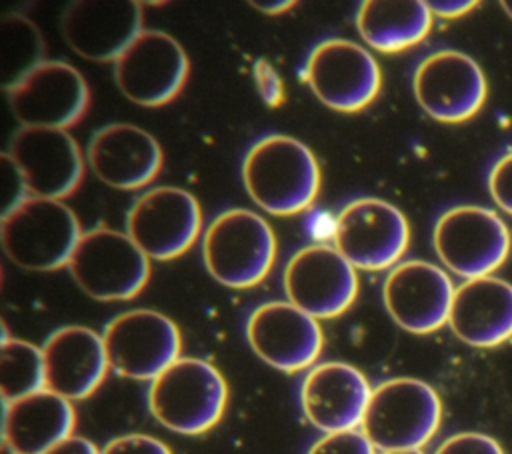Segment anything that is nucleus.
Returning <instances> with one entry per match:
<instances>
[{"label": "nucleus", "mask_w": 512, "mask_h": 454, "mask_svg": "<svg viewBox=\"0 0 512 454\" xmlns=\"http://www.w3.org/2000/svg\"><path fill=\"white\" fill-rule=\"evenodd\" d=\"M502 8H504V12L512 18V0H506V2H502Z\"/></svg>", "instance_id": "nucleus-38"}, {"label": "nucleus", "mask_w": 512, "mask_h": 454, "mask_svg": "<svg viewBox=\"0 0 512 454\" xmlns=\"http://www.w3.org/2000/svg\"><path fill=\"white\" fill-rule=\"evenodd\" d=\"M370 394L372 388L358 368L346 362H322L304 376L300 404L312 426L334 434L362 424Z\"/></svg>", "instance_id": "nucleus-20"}, {"label": "nucleus", "mask_w": 512, "mask_h": 454, "mask_svg": "<svg viewBox=\"0 0 512 454\" xmlns=\"http://www.w3.org/2000/svg\"><path fill=\"white\" fill-rule=\"evenodd\" d=\"M380 454H424L420 450H402V452H380Z\"/></svg>", "instance_id": "nucleus-39"}, {"label": "nucleus", "mask_w": 512, "mask_h": 454, "mask_svg": "<svg viewBox=\"0 0 512 454\" xmlns=\"http://www.w3.org/2000/svg\"><path fill=\"white\" fill-rule=\"evenodd\" d=\"M0 182H2V216H6L14 208H18L26 198H30L22 172L18 170L16 162L10 158L8 152L0 156Z\"/></svg>", "instance_id": "nucleus-29"}, {"label": "nucleus", "mask_w": 512, "mask_h": 454, "mask_svg": "<svg viewBox=\"0 0 512 454\" xmlns=\"http://www.w3.org/2000/svg\"><path fill=\"white\" fill-rule=\"evenodd\" d=\"M288 302L316 320L344 314L358 294L354 266L328 244L298 248L282 274Z\"/></svg>", "instance_id": "nucleus-12"}, {"label": "nucleus", "mask_w": 512, "mask_h": 454, "mask_svg": "<svg viewBox=\"0 0 512 454\" xmlns=\"http://www.w3.org/2000/svg\"><path fill=\"white\" fill-rule=\"evenodd\" d=\"M228 384L216 366L202 358L180 356L148 388V410L168 430L198 436L224 416Z\"/></svg>", "instance_id": "nucleus-2"}, {"label": "nucleus", "mask_w": 512, "mask_h": 454, "mask_svg": "<svg viewBox=\"0 0 512 454\" xmlns=\"http://www.w3.org/2000/svg\"><path fill=\"white\" fill-rule=\"evenodd\" d=\"M92 174L116 190H136L150 184L162 168L158 140L126 122H112L98 128L86 148Z\"/></svg>", "instance_id": "nucleus-21"}, {"label": "nucleus", "mask_w": 512, "mask_h": 454, "mask_svg": "<svg viewBox=\"0 0 512 454\" xmlns=\"http://www.w3.org/2000/svg\"><path fill=\"white\" fill-rule=\"evenodd\" d=\"M2 454H18L10 444H6V442H2Z\"/></svg>", "instance_id": "nucleus-37"}, {"label": "nucleus", "mask_w": 512, "mask_h": 454, "mask_svg": "<svg viewBox=\"0 0 512 454\" xmlns=\"http://www.w3.org/2000/svg\"><path fill=\"white\" fill-rule=\"evenodd\" d=\"M46 454H102V450L96 448V444L84 436H70L50 448Z\"/></svg>", "instance_id": "nucleus-34"}, {"label": "nucleus", "mask_w": 512, "mask_h": 454, "mask_svg": "<svg viewBox=\"0 0 512 454\" xmlns=\"http://www.w3.org/2000/svg\"><path fill=\"white\" fill-rule=\"evenodd\" d=\"M44 62V40L36 24L22 14L0 20V82L4 90L16 86L30 70Z\"/></svg>", "instance_id": "nucleus-26"}, {"label": "nucleus", "mask_w": 512, "mask_h": 454, "mask_svg": "<svg viewBox=\"0 0 512 454\" xmlns=\"http://www.w3.org/2000/svg\"><path fill=\"white\" fill-rule=\"evenodd\" d=\"M242 182L258 208L274 216H292L314 204L320 166L304 142L286 134H268L246 150Z\"/></svg>", "instance_id": "nucleus-1"}, {"label": "nucleus", "mask_w": 512, "mask_h": 454, "mask_svg": "<svg viewBox=\"0 0 512 454\" xmlns=\"http://www.w3.org/2000/svg\"><path fill=\"white\" fill-rule=\"evenodd\" d=\"M202 230L196 196L178 186L140 194L126 214V234L152 260H172L192 248Z\"/></svg>", "instance_id": "nucleus-11"}, {"label": "nucleus", "mask_w": 512, "mask_h": 454, "mask_svg": "<svg viewBox=\"0 0 512 454\" xmlns=\"http://www.w3.org/2000/svg\"><path fill=\"white\" fill-rule=\"evenodd\" d=\"M302 78L314 96L338 112H358L380 92L382 74L376 58L346 38L318 42L304 66Z\"/></svg>", "instance_id": "nucleus-9"}, {"label": "nucleus", "mask_w": 512, "mask_h": 454, "mask_svg": "<svg viewBox=\"0 0 512 454\" xmlns=\"http://www.w3.org/2000/svg\"><path fill=\"white\" fill-rule=\"evenodd\" d=\"M488 192L504 212L512 214V150L502 154L490 168Z\"/></svg>", "instance_id": "nucleus-32"}, {"label": "nucleus", "mask_w": 512, "mask_h": 454, "mask_svg": "<svg viewBox=\"0 0 512 454\" xmlns=\"http://www.w3.org/2000/svg\"><path fill=\"white\" fill-rule=\"evenodd\" d=\"M190 62L176 38L142 30L114 62L118 90L138 106H162L186 84Z\"/></svg>", "instance_id": "nucleus-13"}, {"label": "nucleus", "mask_w": 512, "mask_h": 454, "mask_svg": "<svg viewBox=\"0 0 512 454\" xmlns=\"http://www.w3.org/2000/svg\"><path fill=\"white\" fill-rule=\"evenodd\" d=\"M8 154L22 172L30 196L64 200L84 176L80 146L60 128L20 126L12 134Z\"/></svg>", "instance_id": "nucleus-17"}, {"label": "nucleus", "mask_w": 512, "mask_h": 454, "mask_svg": "<svg viewBox=\"0 0 512 454\" xmlns=\"http://www.w3.org/2000/svg\"><path fill=\"white\" fill-rule=\"evenodd\" d=\"M442 402L418 378H390L372 388L360 432L380 452L420 450L436 434Z\"/></svg>", "instance_id": "nucleus-3"}, {"label": "nucleus", "mask_w": 512, "mask_h": 454, "mask_svg": "<svg viewBox=\"0 0 512 454\" xmlns=\"http://www.w3.org/2000/svg\"><path fill=\"white\" fill-rule=\"evenodd\" d=\"M102 454H172V450L158 438L148 434H124L112 438Z\"/></svg>", "instance_id": "nucleus-33"}, {"label": "nucleus", "mask_w": 512, "mask_h": 454, "mask_svg": "<svg viewBox=\"0 0 512 454\" xmlns=\"http://www.w3.org/2000/svg\"><path fill=\"white\" fill-rule=\"evenodd\" d=\"M202 260L208 274L222 286H256L276 260L274 230L252 210L228 208L204 230Z\"/></svg>", "instance_id": "nucleus-4"}, {"label": "nucleus", "mask_w": 512, "mask_h": 454, "mask_svg": "<svg viewBox=\"0 0 512 454\" xmlns=\"http://www.w3.org/2000/svg\"><path fill=\"white\" fill-rule=\"evenodd\" d=\"M74 426L72 402L48 388L14 402H2V442L18 454H46L70 438Z\"/></svg>", "instance_id": "nucleus-24"}, {"label": "nucleus", "mask_w": 512, "mask_h": 454, "mask_svg": "<svg viewBox=\"0 0 512 454\" xmlns=\"http://www.w3.org/2000/svg\"><path fill=\"white\" fill-rule=\"evenodd\" d=\"M476 6L474 0H432L428 2V8L432 14H438L442 18H456L466 12H470Z\"/></svg>", "instance_id": "nucleus-35"}, {"label": "nucleus", "mask_w": 512, "mask_h": 454, "mask_svg": "<svg viewBox=\"0 0 512 454\" xmlns=\"http://www.w3.org/2000/svg\"><path fill=\"white\" fill-rule=\"evenodd\" d=\"M6 94L14 118L30 128L66 130L84 116L90 102L84 76L62 60H44Z\"/></svg>", "instance_id": "nucleus-14"}, {"label": "nucleus", "mask_w": 512, "mask_h": 454, "mask_svg": "<svg viewBox=\"0 0 512 454\" xmlns=\"http://www.w3.org/2000/svg\"><path fill=\"white\" fill-rule=\"evenodd\" d=\"M454 290L450 276L440 266L426 260H404L388 272L382 300L400 328L428 334L448 324Z\"/></svg>", "instance_id": "nucleus-18"}, {"label": "nucleus", "mask_w": 512, "mask_h": 454, "mask_svg": "<svg viewBox=\"0 0 512 454\" xmlns=\"http://www.w3.org/2000/svg\"><path fill=\"white\" fill-rule=\"evenodd\" d=\"M68 270L94 300H130L150 278V258L126 232L98 226L82 232Z\"/></svg>", "instance_id": "nucleus-6"}, {"label": "nucleus", "mask_w": 512, "mask_h": 454, "mask_svg": "<svg viewBox=\"0 0 512 454\" xmlns=\"http://www.w3.org/2000/svg\"><path fill=\"white\" fill-rule=\"evenodd\" d=\"M410 242L406 216L382 198L348 202L334 224V248L362 270L394 268Z\"/></svg>", "instance_id": "nucleus-10"}, {"label": "nucleus", "mask_w": 512, "mask_h": 454, "mask_svg": "<svg viewBox=\"0 0 512 454\" xmlns=\"http://www.w3.org/2000/svg\"><path fill=\"white\" fill-rule=\"evenodd\" d=\"M80 236L72 208L52 198L30 196L0 222L4 254L24 270L48 272L68 266Z\"/></svg>", "instance_id": "nucleus-5"}, {"label": "nucleus", "mask_w": 512, "mask_h": 454, "mask_svg": "<svg viewBox=\"0 0 512 454\" xmlns=\"http://www.w3.org/2000/svg\"><path fill=\"white\" fill-rule=\"evenodd\" d=\"M432 244L448 270L472 280L492 276L508 258L512 240L508 226L494 210L460 204L438 216Z\"/></svg>", "instance_id": "nucleus-7"}, {"label": "nucleus", "mask_w": 512, "mask_h": 454, "mask_svg": "<svg viewBox=\"0 0 512 454\" xmlns=\"http://www.w3.org/2000/svg\"><path fill=\"white\" fill-rule=\"evenodd\" d=\"M360 38L384 54L422 42L432 28V12L422 0H364L356 12Z\"/></svg>", "instance_id": "nucleus-25"}, {"label": "nucleus", "mask_w": 512, "mask_h": 454, "mask_svg": "<svg viewBox=\"0 0 512 454\" xmlns=\"http://www.w3.org/2000/svg\"><path fill=\"white\" fill-rule=\"evenodd\" d=\"M46 388L42 348L20 340L4 338L0 350L2 402H14Z\"/></svg>", "instance_id": "nucleus-27"}, {"label": "nucleus", "mask_w": 512, "mask_h": 454, "mask_svg": "<svg viewBox=\"0 0 512 454\" xmlns=\"http://www.w3.org/2000/svg\"><path fill=\"white\" fill-rule=\"evenodd\" d=\"M412 90L430 118L456 124L482 108L488 86L474 58L458 50H436L416 66Z\"/></svg>", "instance_id": "nucleus-15"}, {"label": "nucleus", "mask_w": 512, "mask_h": 454, "mask_svg": "<svg viewBox=\"0 0 512 454\" xmlns=\"http://www.w3.org/2000/svg\"><path fill=\"white\" fill-rule=\"evenodd\" d=\"M448 326L474 348L506 342L512 338V284L496 276L464 280L454 290Z\"/></svg>", "instance_id": "nucleus-23"}, {"label": "nucleus", "mask_w": 512, "mask_h": 454, "mask_svg": "<svg viewBox=\"0 0 512 454\" xmlns=\"http://www.w3.org/2000/svg\"><path fill=\"white\" fill-rule=\"evenodd\" d=\"M252 76L256 90L262 98V102L270 108H278L286 100L284 92V82L278 70L266 60V58H256L252 64Z\"/></svg>", "instance_id": "nucleus-31"}, {"label": "nucleus", "mask_w": 512, "mask_h": 454, "mask_svg": "<svg viewBox=\"0 0 512 454\" xmlns=\"http://www.w3.org/2000/svg\"><path fill=\"white\" fill-rule=\"evenodd\" d=\"M46 388L66 400H84L96 392L110 370L102 334L86 326H62L42 344Z\"/></svg>", "instance_id": "nucleus-22"}, {"label": "nucleus", "mask_w": 512, "mask_h": 454, "mask_svg": "<svg viewBox=\"0 0 512 454\" xmlns=\"http://www.w3.org/2000/svg\"><path fill=\"white\" fill-rule=\"evenodd\" d=\"M250 6H254L256 10L264 12V14H280V12H286L294 6L292 0H280V2H266V0H256V2H250Z\"/></svg>", "instance_id": "nucleus-36"}, {"label": "nucleus", "mask_w": 512, "mask_h": 454, "mask_svg": "<svg viewBox=\"0 0 512 454\" xmlns=\"http://www.w3.org/2000/svg\"><path fill=\"white\" fill-rule=\"evenodd\" d=\"M434 454H504L502 446L482 432H458L448 436Z\"/></svg>", "instance_id": "nucleus-30"}, {"label": "nucleus", "mask_w": 512, "mask_h": 454, "mask_svg": "<svg viewBox=\"0 0 512 454\" xmlns=\"http://www.w3.org/2000/svg\"><path fill=\"white\" fill-rule=\"evenodd\" d=\"M246 340L260 360L288 374L310 368L324 344L318 320L288 300L256 306L246 320Z\"/></svg>", "instance_id": "nucleus-16"}, {"label": "nucleus", "mask_w": 512, "mask_h": 454, "mask_svg": "<svg viewBox=\"0 0 512 454\" xmlns=\"http://www.w3.org/2000/svg\"><path fill=\"white\" fill-rule=\"evenodd\" d=\"M110 370L132 380H154L180 358V330L166 314L134 308L114 316L102 332Z\"/></svg>", "instance_id": "nucleus-8"}, {"label": "nucleus", "mask_w": 512, "mask_h": 454, "mask_svg": "<svg viewBox=\"0 0 512 454\" xmlns=\"http://www.w3.org/2000/svg\"><path fill=\"white\" fill-rule=\"evenodd\" d=\"M306 454H376V448L360 430L324 434Z\"/></svg>", "instance_id": "nucleus-28"}, {"label": "nucleus", "mask_w": 512, "mask_h": 454, "mask_svg": "<svg viewBox=\"0 0 512 454\" xmlns=\"http://www.w3.org/2000/svg\"><path fill=\"white\" fill-rule=\"evenodd\" d=\"M62 36L82 58L116 62L142 28V6L134 0H80L62 14Z\"/></svg>", "instance_id": "nucleus-19"}]
</instances>
